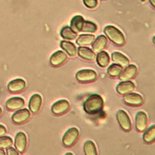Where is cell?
Masks as SVG:
<instances>
[{"mask_svg": "<svg viewBox=\"0 0 155 155\" xmlns=\"http://www.w3.org/2000/svg\"><path fill=\"white\" fill-rule=\"evenodd\" d=\"M24 100L19 97H13L8 99L5 103L6 107L10 110H15L22 108L24 105Z\"/></svg>", "mask_w": 155, "mask_h": 155, "instance_id": "2e32d148", "label": "cell"}, {"mask_svg": "<svg viewBox=\"0 0 155 155\" xmlns=\"http://www.w3.org/2000/svg\"><path fill=\"white\" fill-rule=\"evenodd\" d=\"M116 119L120 128L125 131H130L131 129V122L128 114L122 110L116 112Z\"/></svg>", "mask_w": 155, "mask_h": 155, "instance_id": "5b68a950", "label": "cell"}, {"mask_svg": "<svg viewBox=\"0 0 155 155\" xmlns=\"http://www.w3.org/2000/svg\"><path fill=\"white\" fill-rule=\"evenodd\" d=\"M84 151L85 155H96L97 149L94 143L90 140H86L84 143Z\"/></svg>", "mask_w": 155, "mask_h": 155, "instance_id": "484cf974", "label": "cell"}, {"mask_svg": "<svg viewBox=\"0 0 155 155\" xmlns=\"http://www.w3.org/2000/svg\"><path fill=\"white\" fill-rule=\"evenodd\" d=\"M30 111L26 108H23L16 111L12 115V119L16 124H22L26 122L30 118Z\"/></svg>", "mask_w": 155, "mask_h": 155, "instance_id": "4fadbf2b", "label": "cell"}, {"mask_svg": "<svg viewBox=\"0 0 155 155\" xmlns=\"http://www.w3.org/2000/svg\"><path fill=\"white\" fill-rule=\"evenodd\" d=\"M112 61L122 67H125L130 64V61L125 55L122 53L117 51H114L111 54Z\"/></svg>", "mask_w": 155, "mask_h": 155, "instance_id": "d6986e66", "label": "cell"}, {"mask_svg": "<svg viewBox=\"0 0 155 155\" xmlns=\"http://www.w3.org/2000/svg\"><path fill=\"white\" fill-rule=\"evenodd\" d=\"M7 132L6 128L2 125H0V136H4Z\"/></svg>", "mask_w": 155, "mask_h": 155, "instance_id": "1f68e13d", "label": "cell"}, {"mask_svg": "<svg viewBox=\"0 0 155 155\" xmlns=\"http://www.w3.org/2000/svg\"><path fill=\"white\" fill-rule=\"evenodd\" d=\"M96 62L99 67L105 68L108 66L110 63L109 54L105 51H101L97 54Z\"/></svg>", "mask_w": 155, "mask_h": 155, "instance_id": "ffe728a7", "label": "cell"}, {"mask_svg": "<svg viewBox=\"0 0 155 155\" xmlns=\"http://www.w3.org/2000/svg\"><path fill=\"white\" fill-rule=\"evenodd\" d=\"M124 70H122L120 74L119 75V79L120 81H128L134 78L136 75L137 69L135 65L130 64L128 65Z\"/></svg>", "mask_w": 155, "mask_h": 155, "instance_id": "30bf717a", "label": "cell"}, {"mask_svg": "<svg viewBox=\"0 0 155 155\" xmlns=\"http://www.w3.org/2000/svg\"><path fill=\"white\" fill-rule=\"evenodd\" d=\"M78 53L81 58L88 61H93L96 58L95 53L88 47H79L78 49Z\"/></svg>", "mask_w": 155, "mask_h": 155, "instance_id": "ac0fdd59", "label": "cell"}, {"mask_svg": "<svg viewBox=\"0 0 155 155\" xmlns=\"http://www.w3.org/2000/svg\"><path fill=\"white\" fill-rule=\"evenodd\" d=\"M150 4H151V5L154 7H155V0H149Z\"/></svg>", "mask_w": 155, "mask_h": 155, "instance_id": "d6a6232c", "label": "cell"}, {"mask_svg": "<svg viewBox=\"0 0 155 155\" xmlns=\"http://www.w3.org/2000/svg\"><path fill=\"white\" fill-rule=\"evenodd\" d=\"M65 154H73V153H70V152H68V153H66Z\"/></svg>", "mask_w": 155, "mask_h": 155, "instance_id": "e575fe53", "label": "cell"}, {"mask_svg": "<svg viewBox=\"0 0 155 155\" xmlns=\"http://www.w3.org/2000/svg\"><path fill=\"white\" fill-rule=\"evenodd\" d=\"M83 2L89 8H94L97 5V0H83Z\"/></svg>", "mask_w": 155, "mask_h": 155, "instance_id": "f546056e", "label": "cell"}, {"mask_svg": "<svg viewBox=\"0 0 155 155\" xmlns=\"http://www.w3.org/2000/svg\"><path fill=\"white\" fill-rule=\"evenodd\" d=\"M148 124L147 116L143 111H138L135 116V127L139 132L145 131Z\"/></svg>", "mask_w": 155, "mask_h": 155, "instance_id": "ba28073f", "label": "cell"}, {"mask_svg": "<svg viewBox=\"0 0 155 155\" xmlns=\"http://www.w3.org/2000/svg\"><path fill=\"white\" fill-rule=\"evenodd\" d=\"M153 44H154V36H153Z\"/></svg>", "mask_w": 155, "mask_h": 155, "instance_id": "d590c367", "label": "cell"}, {"mask_svg": "<svg viewBox=\"0 0 155 155\" xmlns=\"http://www.w3.org/2000/svg\"><path fill=\"white\" fill-rule=\"evenodd\" d=\"M83 108L84 111L89 115L98 114L103 110V99L98 94H91L84 101Z\"/></svg>", "mask_w": 155, "mask_h": 155, "instance_id": "6da1fadb", "label": "cell"}, {"mask_svg": "<svg viewBox=\"0 0 155 155\" xmlns=\"http://www.w3.org/2000/svg\"><path fill=\"white\" fill-rule=\"evenodd\" d=\"M8 89L13 93L20 92L25 87V82L22 79H16L11 81L8 84Z\"/></svg>", "mask_w": 155, "mask_h": 155, "instance_id": "e0dca14e", "label": "cell"}, {"mask_svg": "<svg viewBox=\"0 0 155 155\" xmlns=\"http://www.w3.org/2000/svg\"><path fill=\"white\" fill-rule=\"evenodd\" d=\"M97 30V27L94 23H93L91 21L84 20L81 31L88 32V33H94Z\"/></svg>", "mask_w": 155, "mask_h": 155, "instance_id": "83f0119b", "label": "cell"}, {"mask_svg": "<svg viewBox=\"0 0 155 155\" xmlns=\"http://www.w3.org/2000/svg\"><path fill=\"white\" fill-rule=\"evenodd\" d=\"M123 100L126 104L133 107L140 106L143 102V98L140 94L131 92L124 94Z\"/></svg>", "mask_w": 155, "mask_h": 155, "instance_id": "52a82bcc", "label": "cell"}, {"mask_svg": "<svg viewBox=\"0 0 155 155\" xmlns=\"http://www.w3.org/2000/svg\"><path fill=\"white\" fill-rule=\"evenodd\" d=\"M135 88L134 83L130 81H122L116 86V91L120 95H124L132 92Z\"/></svg>", "mask_w": 155, "mask_h": 155, "instance_id": "8fae6325", "label": "cell"}, {"mask_svg": "<svg viewBox=\"0 0 155 155\" xmlns=\"http://www.w3.org/2000/svg\"><path fill=\"white\" fill-rule=\"evenodd\" d=\"M95 39V36L90 34H82L76 39V44L80 46L91 45Z\"/></svg>", "mask_w": 155, "mask_h": 155, "instance_id": "7402d4cb", "label": "cell"}, {"mask_svg": "<svg viewBox=\"0 0 155 155\" xmlns=\"http://www.w3.org/2000/svg\"><path fill=\"white\" fill-rule=\"evenodd\" d=\"M67 59V54L64 51L58 50L51 54L50 58V63L53 67H57L63 64Z\"/></svg>", "mask_w": 155, "mask_h": 155, "instance_id": "9c48e42d", "label": "cell"}, {"mask_svg": "<svg viewBox=\"0 0 155 155\" xmlns=\"http://www.w3.org/2000/svg\"><path fill=\"white\" fill-rule=\"evenodd\" d=\"M143 140L147 143H152L155 139V125L150 126L145 130L142 136Z\"/></svg>", "mask_w": 155, "mask_h": 155, "instance_id": "603a6c76", "label": "cell"}, {"mask_svg": "<svg viewBox=\"0 0 155 155\" xmlns=\"http://www.w3.org/2000/svg\"><path fill=\"white\" fill-rule=\"evenodd\" d=\"M78 81L82 83L93 82L97 79V74L95 71L91 69H83L78 71L75 75Z\"/></svg>", "mask_w": 155, "mask_h": 155, "instance_id": "277c9868", "label": "cell"}, {"mask_svg": "<svg viewBox=\"0 0 155 155\" xmlns=\"http://www.w3.org/2000/svg\"><path fill=\"white\" fill-rule=\"evenodd\" d=\"M60 46L68 53L69 56H74L76 55L77 49L73 43L67 41H62L60 43Z\"/></svg>", "mask_w": 155, "mask_h": 155, "instance_id": "cb8c5ba5", "label": "cell"}, {"mask_svg": "<svg viewBox=\"0 0 155 155\" xmlns=\"http://www.w3.org/2000/svg\"><path fill=\"white\" fill-rule=\"evenodd\" d=\"M27 137L23 132H18L15 138V147L16 150L22 153L27 147Z\"/></svg>", "mask_w": 155, "mask_h": 155, "instance_id": "7c38bea8", "label": "cell"}, {"mask_svg": "<svg viewBox=\"0 0 155 155\" xmlns=\"http://www.w3.org/2000/svg\"><path fill=\"white\" fill-rule=\"evenodd\" d=\"M107 45V39L104 35H99L92 43V50L94 53H97L102 51Z\"/></svg>", "mask_w": 155, "mask_h": 155, "instance_id": "9a60e30c", "label": "cell"}, {"mask_svg": "<svg viewBox=\"0 0 155 155\" xmlns=\"http://www.w3.org/2000/svg\"><path fill=\"white\" fill-rule=\"evenodd\" d=\"M123 68L121 65L117 64H112L107 68L108 74L113 78H116L119 76L121 71H122Z\"/></svg>", "mask_w": 155, "mask_h": 155, "instance_id": "4316f807", "label": "cell"}, {"mask_svg": "<svg viewBox=\"0 0 155 155\" xmlns=\"http://www.w3.org/2000/svg\"><path fill=\"white\" fill-rule=\"evenodd\" d=\"M1 113H2V109H1V108L0 107V115L1 114Z\"/></svg>", "mask_w": 155, "mask_h": 155, "instance_id": "8d00e7d4", "label": "cell"}, {"mask_svg": "<svg viewBox=\"0 0 155 155\" xmlns=\"http://www.w3.org/2000/svg\"><path fill=\"white\" fill-rule=\"evenodd\" d=\"M70 104L65 99H61L55 102L51 107V112L57 116L62 115L68 111L70 108Z\"/></svg>", "mask_w": 155, "mask_h": 155, "instance_id": "8992f818", "label": "cell"}, {"mask_svg": "<svg viewBox=\"0 0 155 155\" xmlns=\"http://www.w3.org/2000/svg\"><path fill=\"white\" fill-rule=\"evenodd\" d=\"M6 152L8 155H18L19 154V153L17 151V150L14 149L13 147H10L7 148Z\"/></svg>", "mask_w": 155, "mask_h": 155, "instance_id": "4dcf8cb0", "label": "cell"}, {"mask_svg": "<svg viewBox=\"0 0 155 155\" xmlns=\"http://www.w3.org/2000/svg\"><path fill=\"white\" fill-rule=\"evenodd\" d=\"M104 32L107 38L114 44L122 46L125 44V39L123 33L116 27L113 25H107L104 28Z\"/></svg>", "mask_w": 155, "mask_h": 155, "instance_id": "7a4b0ae2", "label": "cell"}, {"mask_svg": "<svg viewBox=\"0 0 155 155\" xmlns=\"http://www.w3.org/2000/svg\"><path fill=\"white\" fill-rule=\"evenodd\" d=\"M60 35L63 39L67 40H73L77 36V33L74 32L68 26L64 27L60 31Z\"/></svg>", "mask_w": 155, "mask_h": 155, "instance_id": "d4e9b609", "label": "cell"}, {"mask_svg": "<svg viewBox=\"0 0 155 155\" xmlns=\"http://www.w3.org/2000/svg\"><path fill=\"white\" fill-rule=\"evenodd\" d=\"M79 135V133L78 128L71 127L68 129L62 137V142L63 145L68 148L73 147L76 142Z\"/></svg>", "mask_w": 155, "mask_h": 155, "instance_id": "3957f363", "label": "cell"}, {"mask_svg": "<svg viewBox=\"0 0 155 155\" xmlns=\"http://www.w3.org/2000/svg\"><path fill=\"white\" fill-rule=\"evenodd\" d=\"M84 21V19L80 15L74 16L70 22L71 28L76 33L81 31L82 25Z\"/></svg>", "mask_w": 155, "mask_h": 155, "instance_id": "44dd1931", "label": "cell"}, {"mask_svg": "<svg viewBox=\"0 0 155 155\" xmlns=\"http://www.w3.org/2000/svg\"><path fill=\"white\" fill-rule=\"evenodd\" d=\"M13 143L11 137L8 136H0V148H7L10 147Z\"/></svg>", "mask_w": 155, "mask_h": 155, "instance_id": "f1b7e54d", "label": "cell"}, {"mask_svg": "<svg viewBox=\"0 0 155 155\" xmlns=\"http://www.w3.org/2000/svg\"><path fill=\"white\" fill-rule=\"evenodd\" d=\"M42 97L39 94H33L29 101L28 107L33 113H38L42 105Z\"/></svg>", "mask_w": 155, "mask_h": 155, "instance_id": "5bb4252c", "label": "cell"}, {"mask_svg": "<svg viewBox=\"0 0 155 155\" xmlns=\"http://www.w3.org/2000/svg\"><path fill=\"white\" fill-rule=\"evenodd\" d=\"M4 154H5L4 151L2 148H0V155H4Z\"/></svg>", "mask_w": 155, "mask_h": 155, "instance_id": "836d02e7", "label": "cell"}]
</instances>
